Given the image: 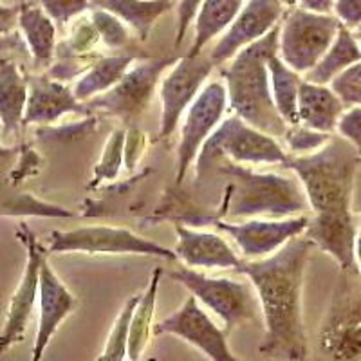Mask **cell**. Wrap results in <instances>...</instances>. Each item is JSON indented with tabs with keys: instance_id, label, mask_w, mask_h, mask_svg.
<instances>
[{
	"instance_id": "cell-1",
	"label": "cell",
	"mask_w": 361,
	"mask_h": 361,
	"mask_svg": "<svg viewBox=\"0 0 361 361\" xmlns=\"http://www.w3.org/2000/svg\"><path fill=\"white\" fill-rule=\"evenodd\" d=\"M312 243L307 237L289 240L267 259L246 260L237 273L253 286L266 333L259 353L266 357L305 361L309 356L304 324V279Z\"/></svg>"
},
{
	"instance_id": "cell-2",
	"label": "cell",
	"mask_w": 361,
	"mask_h": 361,
	"mask_svg": "<svg viewBox=\"0 0 361 361\" xmlns=\"http://www.w3.org/2000/svg\"><path fill=\"white\" fill-rule=\"evenodd\" d=\"M280 25L255 44L247 45L222 69L228 103L235 116L247 125L282 140L289 125L279 114L271 92L269 58L279 54Z\"/></svg>"
},
{
	"instance_id": "cell-3",
	"label": "cell",
	"mask_w": 361,
	"mask_h": 361,
	"mask_svg": "<svg viewBox=\"0 0 361 361\" xmlns=\"http://www.w3.org/2000/svg\"><path fill=\"white\" fill-rule=\"evenodd\" d=\"M219 172L230 179L217 217L226 221L246 219H288L304 215L307 197L298 177L259 172L253 166L221 159Z\"/></svg>"
},
{
	"instance_id": "cell-4",
	"label": "cell",
	"mask_w": 361,
	"mask_h": 361,
	"mask_svg": "<svg viewBox=\"0 0 361 361\" xmlns=\"http://www.w3.org/2000/svg\"><path fill=\"white\" fill-rule=\"evenodd\" d=\"M361 164L354 145L333 135L318 152L289 156L283 169L298 177L312 214L353 212L354 183Z\"/></svg>"
},
{
	"instance_id": "cell-5",
	"label": "cell",
	"mask_w": 361,
	"mask_h": 361,
	"mask_svg": "<svg viewBox=\"0 0 361 361\" xmlns=\"http://www.w3.org/2000/svg\"><path fill=\"white\" fill-rule=\"evenodd\" d=\"M221 159L233 161L246 166L250 164L251 166H264V164L286 166L289 154L276 137L251 127L244 119L233 114L224 118V121L202 147L195 161L197 177L208 172L212 164H217Z\"/></svg>"
},
{
	"instance_id": "cell-6",
	"label": "cell",
	"mask_w": 361,
	"mask_h": 361,
	"mask_svg": "<svg viewBox=\"0 0 361 361\" xmlns=\"http://www.w3.org/2000/svg\"><path fill=\"white\" fill-rule=\"evenodd\" d=\"M353 271H341L334 286L316 334V361H361V288Z\"/></svg>"
},
{
	"instance_id": "cell-7",
	"label": "cell",
	"mask_w": 361,
	"mask_h": 361,
	"mask_svg": "<svg viewBox=\"0 0 361 361\" xmlns=\"http://www.w3.org/2000/svg\"><path fill=\"white\" fill-rule=\"evenodd\" d=\"M170 276L188 289L199 304L221 318L226 334L233 333L235 327L255 322L259 316V298L250 280L243 282L230 276H208L201 269L183 264L170 271Z\"/></svg>"
},
{
	"instance_id": "cell-8",
	"label": "cell",
	"mask_w": 361,
	"mask_h": 361,
	"mask_svg": "<svg viewBox=\"0 0 361 361\" xmlns=\"http://www.w3.org/2000/svg\"><path fill=\"white\" fill-rule=\"evenodd\" d=\"M341 24L334 15L289 8L279 35V56L286 66L304 76L320 62L333 45Z\"/></svg>"
},
{
	"instance_id": "cell-9",
	"label": "cell",
	"mask_w": 361,
	"mask_h": 361,
	"mask_svg": "<svg viewBox=\"0 0 361 361\" xmlns=\"http://www.w3.org/2000/svg\"><path fill=\"white\" fill-rule=\"evenodd\" d=\"M176 58L137 60L111 90L85 103L89 114L111 116L121 123L134 125L150 107L152 96L161 83L163 73L176 63Z\"/></svg>"
},
{
	"instance_id": "cell-10",
	"label": "cell",
	"mask_w": 361,
	"mask_h": 361,
	"mask_svg": "<svg viewBox=\"0 0 361 361\" xmlns=\"http://www.w3.org/2000/svg\"><path fill=\"white\" fill-rule=\"evenodd\" d=\"M49 253L87 255H145L164 260H177L173 250L127 228L114 226H82L76 230H54L49 235Z\"/></svg>"
},
{
	"instance_id": "cell-11",
	"label": "cell",
	"mask_w": 361,
	"mask_h": 361,
	"mask_svg": "<svg viewBox=\"0 0 361 361\" xmlns=\"http://www.w3.org/2000/svg\"><path fill=\"white\" fill-rule=\"evenodd\" d=\"M230 109L228 90L222 80H212L193 99L180 121L179 145L176 154V183L180 185L190 166L195 164L208 137L224 121Z\"/></svg>"
},
{
	"instance_id": "cell-12",
	"label": "cell",
	"mask_w": 361,
	"mask_h": 361,
	"mask_svg": "<svg viewBox=\"0 0 361 361\" xmlns=\"http://www.w3.org/2000/svg\"><path fill=\"white\" fill-rule=\"evenodd\" d=\"M17 237L25 247V266L17 289L9 298L8 311H6L4 325L0 329V354L9 350L13 345L20 343L27 331L29 320L33 316L35 305L40 293V267L49 251L37 238V235L29 230V226L22 222L17 230Z\"/></svg>"
},
{
	"instance_id": "cell-13",
	"label": "cell",
	"mask_w": 361,
	"mask_h": 361,
	"mask_svg": "<svg viewBox=\"0 0 361 361\" xmlns=\"http://www.w3.org/2000/svg\"><path fill=\"white\" fill-rule=\"evenodd\" d=\"M214 67L209 54H185L164 74L159 83L161 121L157 135L161 140H166L177 130L193 99L204 89Z\"/></svg>"
},
{
	"instance_id": "cell-14",
	"label": "cell",
	"mask_w": 361,
	"mask_h": 361,
	"mask_svg": "<svg viewBox=\"0 0 361 361\" xmlns=\"http://www.w3.org/2000/svg\"><path fill=\"white\" fill-rule=\"evenodd\" d=\"M309 215L288 219H246L226 221L215 217L214 224L221 233L228 235L246 260L267 259L282 250L289 240L302 237L307 230Z\"/></svg>"
},
{
	"instance_id": "cell-15",
	"label": "cell",
	"mask_w": 361,
	"mask_h": 361,
	"mask_svg": "<svg viewBox=\"0 0 361 361\" xmlns=\"http://www.w3.org/2000/svg\"><path fill=\"white\" fill-rule=\"evenodd\" d=\"M154 334H172L180 338L212 361H243L231 350L224 329L215 325L197 298L192 295L186 296L185 302L176 311L154 325Z\"/></svg>"
},
{
	"instance_id": "cell-16",
	"label": "cell",
	"mask_w": 361,
	"mask_h": 361,
	"mask_svg": "<svg viewBox=\"0 0 361 361\" xmlns=\"http://www.w3.org/2000/svg\"><path fill=\"white\" fill-rule=\"evenodd\" d=\"M286 15V6L280 0H250L244 4L233 24L226 29L214 49L209 51V60L214 66H224L233 60L247 45L266 37L279 25Z\"/></svg>"
},
{
	"instance_id": "cell-17",
	"label": "cell",
	"mask_w": 361,
	"mask_h": 361,
	"mask_svg": "<svg viewBox=\"0 0 361 361\" xmlns=\"http://www.w3.org/2000/svg\"><path fill=\"white\" fill-rule=\"evenodd\" d=\"M78 307V298L67 289L45 257L40 267V293H38V325L31 361H42L51 340L60 325Z\"/></svg>"
},
{
	"instance_id": "cell-18",
	"label": "cell",
	"mask_w": 361,
	"mask_h": 361,
	"mask_svg": "<svg viewBox=\"0 0 361 361\" xmlns=\"http://www.w3.org/2000/svg\"><path fill=\"white\" fill-rule=\"evenodd\" d=\"M90 116L85 103L78 102L73 92V87L53 80L44 74H29V98L25 109V125L49 127L58 123L63 116Z\"/></svg>"
},
{
	"instance_id": "cell-19",
	"label": "cell",
	"mask_w": 361,
	"mask_h": 361,
	"mask_svg": "<svg viewBox=\"0 0 361 361\" xmlns=\"http://www.w3.org/2000/svg\"><path fill=\"white\" fill-rule=\"evenodd\" d=\"M176 235L177 244L173 251L183 266L193 267V269L237 271L243 264L240 255L221 233L176 224Z\"/></svg>"
},
{
	"instance_id": "cell-20",
	"label": "cell",
	"mask_w": 361,
	"mask_h": 361,
	"mask_svg": "<svg viewBox=\"0 0 361 361\" xmlns=\"http://www.w3.org/2000/svg\"><path fill=\"white\" fill-rule=\"evenodd\" d=\"M357 226L353 212H336V214H312L304 237L312 246L320 247L327 253L341 271L356 269L354 247H356Z\"/></svg>"
},
{
	"instance_id": "cell-21",
	"label": "cell",
	"mask_w": 361,
	"mask_h": 361,
	"mask_svg": "<svg viewBox=\"0 0 361 361\" xmlns=\"http://www.w3.org/2000/svg\"><path fill=\"white\" fill-rule=\"evenodd\" d=\"M29 98V74L18 62H0V137L20 134Z\"/></svg>"
},
{
	"instance_id": "cell-22",
	"label": "cell",
	"mask_w": 361,
	"mask_h": 361,
	"mask_svg": "<svg viewBox=\"0 0 361 361\" xmlns=\"http://www.w3.org/2000/svg\"><path fill=\"white\" fill-rule=\"evenodd\" d=\"M345 105L329 85H318L307 80L302 82L298 92V123L312 130L336 134L338 121Z\"/></svg>"
},
{
	"instance_id": "cell-23",
	"label": "cell",
	"mask_w": 361,
	"mask_h": 361,
	"mask_svg": "<svg viewBox=\"0 0 361 361\" xmlns=\"http://www.w3.org/2000/svg\"><path fill=\"white\" fill-rule=\"evenodd\" d=\"M56 27L53 18L38 4H20L18 31L27 45L31 62L38 69H49L56 56Z\"/></svg>"
},
{
	"instance_id": "cell-24",
	"label": "cell",
	"mask_w": 361,
	"mask_h": 361,
	"mask_svg": "<svg viewBox=\"0 0 361 361\" xmlns=\"http://www.w3.org/2000/svg\"><path fill=\"white\" fill-rule=\"evenodd\" d=\"M140 58L130 51H119L114 54H102L85 73L80 76L73 85V92L76 99L87 103L89 99L111 90L119 80L123 78L125 73L137 62Z\"/></svg>"
},
{
	"instance_id": "cell-25",
	"label": "cell",
	"mask_w": 361,
	"mask_h": 361,
	"mask_svg": "<svg viewBox=\"0 0 361 361\" xmlns=\"http://www.w3.org/2000/svg\"><path fill=\"white\" fill-rule=\"evenodd\" d=\"M172 8V0H90V9H105L137 35L148 40L157 18Z\"/></svg>"
},
{
	"instance_id": "cell-26",
	"label": "cell",
	"mask_w": 361,
	"mask_h": 361,
	"mask_svg": "<svg viewBox=\"0 0 361 361\" xmlns=\"http://www.w3.org/2000/svg\"><path fill=\"white\" fill-rule=\"evenodd\" d=\"M246 0H204L199 8L195 17V35L193 44L186 54L197 56L204 53L206 45L224 35L226 29L233 24L240 9L244 8Z\"/></svg>"
},
{
	"instance_id": "cell-27",
	"label": "cell",
	"mask_w": 361,
	"mask_h": 361,
	"mask_svg": "<svg viewBox=\"0 0 361 361\" xmlns=\"http://www.w3.org/2000/svg\"><path fill=\"white\" fill-rule=\"evenodd\" d=\"M357 62H361L360 38L354 37L350 29L341 25L333 45L322 56L320 62L316 63L309 73L304 74V80L318 83V85H331V82L336 78L338 74L356 66Z\"/></svg>"
},
{
	"instance_id": "cell-28",
	"label": "cell",
	"mask_w": 361,
	"mask_h": 361,
	"mask_svg": "<svg viewBox=\"0 0 361 361\" xmlns=\"http://www.w3.org/2000/svg\"><path fill=\"white\" fill-rule=\"evenodd\" d=\"M163 267H156L148 286L140 295L130 320V336H128V360L140 361L150 343V334L154 333V314H156L157 289H159Z\"/></svg>"
},
{
	"instance_id": "cell-29",
	"label": "cell",
	"mask_w": 361,
	"mask_h": 361,
	"mask_svg": "<svg viewBox=\"0 0 361 361\" xmlns=\"http://www.w3.org/2000/svg\"><path fill=\"white\" fill-rule=\"evenodd\" d=\"M267 71H269L271 92H273V102L282 116V119L289 127L298 123V92L300 85L304 82V76L293 71L291 67L280 60V56L269 58L267 62Z\"/></svg>"
},
{
	"instance_id": "cell-30",
	"label": "cell",
	"mask_w": 361,
	"mask_h": 361,
	"mask_svg": "<svg viewBox=\"0 0 361 361\" xmlns=\"http://www.w3.org/2000/svg\"><path fill=\"white\" fill-rule=\"evenodd\" d=\"M125 140H127L125 128H114L111 132L107 143L103 147L99 161L94 166L89 188H98L105 183L118 179L121 166H125Z\"/></svg>"
},
{
	"instance_id": "cell-31",
	"label": "cell",
	"mask_w": 361,
	"mask_h": 361,
	"mask_svg": "<svg viewBox=\"0 0 361 361\" xmlns=\"http://www.w3.org/2000/svg\"><path fill=\"white\" fill-rule=\"evenodd\" d=\"M140 300V295L130 296L121 307L119 314L116 316V322L112 325V331L107 338L105 349L99 354L96 361H125L128 357V336H130V320L134 314L135 304Z\"/></svg>"
},
{
	"instance_id": "cell-32",
	"label": "cell",
	"mask_w": 361,
	"mask_h": 361,
	"mask_svg": "<svg viewBox=\"0 0 361 361\" xmlns=\"http://www.w3.org/2000/svg\"><path fill=\"white\" fill-rule=\"evenodd\" d=\"M0 215H8V217H74L73 212H69L63 206L42 201V199L35 197L33 193H20L17 197H13L11 201L0 204Z\"/></svg>"
},
{
	"instance_id": "cell-33",
	"label": "cell",
	"mask_w": 361,
	"mask_h": 361,
	"mask_svg": "<svg viewBox=\"0 0 361 361\" xmlns=\"http://www.w3.org/2000/svg\"><path fill=\"white\" fill-rule=\"evenodd\" d=\"M90 20L98 31L102 44L111 51H128L132 37L130 27L105 9H90Z\"/></svg>"
},
{
	"instance_id": "cell-34",
	"label": "cell",
	"mask_w": 361,
	"mask_h": 361,
	"mask_svg": "<svg viewBox=\"0 0 361 361\" xmlns=\"http://www.w3.org/2000/svg\"><path fill=\"white\" fill-rule=\"evenodd\" d=\"M334 134L312 130L304 125H293L288 128L286 135L282 137L283 148L288 150L289 156H307V154L318 152L320 148L331 141Z\"/></svg>"
},
{
	"instance_id": "cell-35",
	"label": "cell",
	"mask_w": 361,
	"mask_h": 361,
	"mask_svg": "<svg viewBox=\"0 0 361 361\" xmlns=\"http://www.w3.org/2000/svg\"><path fill=\"white\" fill-rule=\"evenodd\" d=\"M98 127V118L94 114L83 116V119L74 121V123L66 125H49V127H40L38 128L37 135L44 137V140H53V141H74V140H83L89 134L96 130Z\"/></svg>"
},
{
	"instance_id": "cell-36",
	"label": "cell",
	"mask_w": 361,
	"mask_h": 361,
	"mask_svg": "<svg viewBox=\"0 0 361 361\" xmlns=\"http://www.w3.org/2000/svg\"><path fill=\"white\" fill-rule=\"evenodd\" d=\"M329 87L341 99L345 109L361 107V62L338 74Z\"/></svg>"
},
{
	"instance_id": "cell-37",
	"label": "cell",
	"mask_w": 361,
	"mask_h": 361,
	"mask_svg": "<svg viewBox=\"0 0 361 361\" xmlns=\"http://www.w3.org/2000/svg\"><path fill=\"white\" fill-rule=\"evenodd\" d=\"M37 4L42 6L58 27H66L71 20L90 9V0H37Z\"/></svg>"
},
{
	"instance_id": "cell-38",
	"label": "cell",
	"mask_w": 361,
	"mask_h": 361,
	"mask_svg": "<svg viewBox=\"0 0 361 361\" xmlns=\"http://www.w3.org/2000/svg\"><path fill=\"white\" fill-rule=\"evenodd\" d=\"M18 152H20V156H18L17 166L9 173V180H11L13 185H18L24 179H27V177L35 176L44 166V159H42L40 154L31 145H22L18 148Z\"/></svg>"
},
{
	"instance_id": "cell-39",
	"label": "cell",
	"mask_w": 361,
	"mask_h": 361,
	"mask_svg": "<svg viewBox=\"0 0 361 361\" xmlns=\"http://www.w3.org/2000/svg\"><path fill=\"white\" fill-rule=\"evenodd\" d=\"M336 135L354 147L361 145V107L345 109L338 121Z\"/></svg>"
},
{
	"instance_id": "cell-40",
	"label": "cell",
	"mask_w": 361,
	"mask_h": 361,
	"mask_svg": "<svg viewBox=\"0 0 361 361\" xmlns=\"http://www.w3.org/2000/svg\"><path fill=\"white\" fill-rule=\"evenodd\" d=\"M204 0H179V6H177V29H176V42H173V47H180L183 40H185L186 33H188L190 25L197 17L199 8L202 6Z\"/></svg>"
},
{
	"instance_id": "cell-41",
	"label": "cell",
	"mask_w": 361,
	"mask_h": 361,
	"mask_svg": "<svg viewBox=\"0 0 361 361\" xmlns=\"http://www.w3.org/2000/svg\"><path fill=\"white\" fill-rule=\"evenodd\" d=\"M147 147V135L137 128L127 130V140H125V169L134 170L140 163Z\"/></svg>"
},
{
	"instance_id": "cell-42",
	"label": "cell",
	"mask_w": 361,
	"mask_h": 361,
	"mask_svg": "<svg viewBox=\"0 0 361 361\" xmlns=\"http://www.w3.org/2000/svg\"><path fill=\"white\" fill-rule=\"evenodd\" d=\"M333 15L347 29H357L361 25V0H336Z\"/></svg>"
},
{
	"instance_id": "cell-43",
	"label": "cell",
	"mask_w": 361,
	"mask_h": 361,
	"mask_svg": "<svg viewBox=\"0 0 361 361\" xmlns=\"http://www.w3.org/2000/svg\"><path fill=\"white\" fill-rule=\"evenodd\" d=\"M18 13H20V4L0 2V35H9L13 31H17Z\"/></svg>"
},
{
	"instance_id": "cell-44",
	"label": "cell",
	"mask_w": 361,
	"mask_h": 361,
	"mask_svg": "<svg viewBox=\"0 0 361 361\" xmlns=\"http://www.w3.org/2000/svg\"><path fill=\"white\" fill-rule=\"evenodd\" d=\"M336 0H295L296 8L305 11L320 13V15H333V8Z\"/></svg>"
},
{
	"instance_id": "cell-45",
	"label": "cell",
	"mask_w": 361,
	"mask_h": 361,
	"mask_svg": "<svg viewBox=\"0 0 361 361\" xmlns=\"http://www.w3.org/2000/svg\"><path fill=\"white\" fill-rule=\"evenodd\" d=\"M354 262H356V269L357 275L361 279V226L357 228V235H356V247H354Z\"/></svg>"
},
{
	"instance_id": "cell-46",
	"label": "cell",
	"mask_w": 361,
	"mask_h": 361,
	"mask_svg": "<svg viewBox=\"0 0 361 361\" xmlns=\"http://www.w3.org/2000/svg\"><path fill=\"white\" fill-rule=\"evenodd\" d=\"M15 150H17V148L4 147V143H2V141H0V157H8V156H11V154H15Z\"/></svg>"
},
{
	"instance_id": "cell-47",
	"label": "cell",
	"mask_w": 361,
	"mask_h": 361,
	"mask_svg": "<svg viewBox=\"0 0 361 361\" xmlns=\"http://www.w3.org/2000/svg\"><path fill=\"white\" fill-rule=\"evenodd\" d=\"M283 6H288V8H295V0H280Z\"/></svg>"
},
{
	"instance_id": "cell-48",
	"label": "cell",
	"mask_w": 361,
	"mask_h": 361,
	"mask_svg": "<svg viewBox=\"0 0 361 361\" xmlns=\"http://www.w3.org/2000/svg\"><path fill=\"white\" fill-rule=\"evenodd\" d=\"M356 150H357V156H360V159H361V145H357Z\"/></svg>"
},
{
	"instance_id": "cell-49",
	"label": "cell",
	"mask_w": 361,
	"mask_h": 361,
	"mask_svg": "<svg viewBox=\"0 0 361 361\" xmlns=\"http://www.w3.org/2000/svg\"><path fill=\"white\" fill-rule=\"evenodd\" d=\"M357 35H360V38H361V25H360V27H357Z\"/></svg>"
},
{
	"instance_id": "cell-50",
	"label": "cell",
	"mask_w": 361,
	"mask_h": 361,
	"mask_svg": "<svg viewBox=\"0 0 361 361\" xmlns=\"http://www.w3.org/2000/svg\"><path fill=\"white\" fill-rule=\"evenodd\" d=\"M147 361H157V360H156V357H148Z\"/></svg>"
},
{
	"instance_id": "cell-51",
	"label": "cell",
	"mask_w": 361,
	"mask_h": 361,
	"mask_svg": "<svg viewBox=\"0 0 361 361\" xmlns=\"http://www.w3.org/2000/svg\"><path fill=\"white\" fill-rule=\"evenodd\" d=\"M360 45H361V38H360Z\"/></svg>"
}]
</instances>
